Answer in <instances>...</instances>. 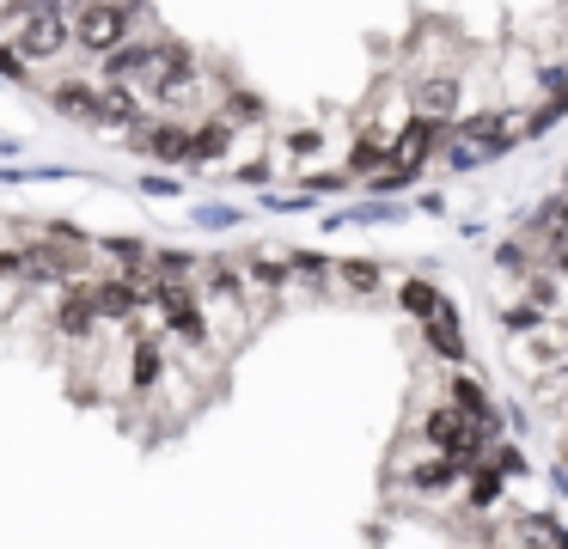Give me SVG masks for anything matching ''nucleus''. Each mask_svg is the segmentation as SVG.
Listing matches in <instances>:
<instances>
[{"label":"nucleus","instance_id":"nucleus-1","mask_svg":"<svg viewBox=\"0 0 568 549\" xmlns=\"http://www.w3.org/2000/svg\"><path fill=\"white\" fill-rule=\"evenodd\" d=\"M129 31H135V7H129V0H80L74 24H68V37H74L87 55H111V49H123Z\"/></svg>","mask_w":568,"mask_h":549},{"label":"nucleus","instance_id":"nucleus-2","mask_svg":"<svg viewBox=\"0 0 568 549\" xmlns=\"http://www.w3.org/2000/svg\"><path fill=\"white\" fill-rule=\"evenodd\" d=\"M422 434H428V446H434V451H446V458H458V464H465V458H477V451H489V434H483V427L470 421V415L458 409V403L434 409Z\"/></svg>","mask_w":568,"mask_h":549},{"label":"nucleus","instance_id":"nucleus-3","mask_svg":"<svg viewBox=\"0 0 568 549\" xmlns=\"http://www.w3.org/2000/svg\"><path fill=\"white\" fill-rule=\"evenodd\" d=\"M453 110H458V80H422V85H416V116L446 122Z\"/></svg>","mask_w":568,"mask_h":549},{"label":"nucleus","instance_id":"nucleus-4","mask_svg":"<svg viewBox=\"0 0 568 549\" xmlns=\"http://www.w3.org/2000/svg\"><path fill=\"white\" fill-rule=\"evenodd\" d=\"M453 403H458V409H465L470 421L483 427V434L495 439V409H489V397H483V385H477V378H453Z\"/></svg>","mask_w":568,"mask_h":549},{"label":"nucleus","instance_id":"nucleus-5","mask_svg":"<svg viewBox=\"0 0 568 549\" xmlns=\"http://www.w3.org/2000/svg\"><path fill=\"white\" fill-rule=\"evenodd\" d=\"M453 476H458V458H428V464H416V470H409V488H416V495H440V488H453Z\"/></svg>","mask_w":568,"mask_h":549},{"label":"nucleus","instance_id":"nucleus-6","mask_svg":"<svg viewBox=\"0 0 568 549\" xmlns=\"http://www.w3.org/2000/svg\"><path fill=\"white\" fill-rule=\"evenodd\" d=\"M428 342L446 354V360H465V336L453 329V312H434L428 317Z\"/></svg>","mask_w":568,"mask_h":549},{"label":"nucleus","instance_id":"nucleus-7","mask_svg":"<svg viewBox=\"0 0 568 549\" xmlns=\"http://www.w3.org/2000/svg\"><path fill=\"white\" fill-rule=\"evenodd\" d=\"M404 305H409L416 317H434V312H446V299L428 287V281H404Z\"/></svg>","mask_w":568,"mask_h":549},{"label":"nucleus","instance_id":"nucleus-8","mask_svg":"<svg viewBox=\"0 0 568 549\" xmlns=\"http://www.w3.org/2000/svg\"><path fill=\"white\" fill-rule=\"evenodd\" d=\"M495 495H501V476H495L489 464H477V470H470V500H477V507H489Z\"/></svg>","mask_w":568,"mask_h":549},{"label":"nucleus","instance_id":"nucleus-9","mask_svg":"<svg viewBox=\"0 0 568 549\" xmlns=\"http://www.w3.org/2000/svg\"><path fill=\"white\" fill-rule=\"evenodd\" d=\"M556 263H562V275H568V244H562V256H556Z\"/></svg>","mask_w":568,"mask_h":549}]
</instances>
